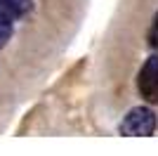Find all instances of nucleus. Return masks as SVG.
Here are the masks:
<instances>
[{
	"label": "nucleus",
	"instance_id": "nucleus-1",
	"mask_svg": "<svg viewBox=\"0 0 158 156\" xmlns=\"http://www.w3.org/2000/svg\"><path fill=\"white\" fill-rule=\"evenodd\" d=\"M156 130V114L146 106H135L127 111V116L120 121V132L132 137H146Z\"/></svg>",
	"mask_w": 158,
	"mask_h": 156
},
{
	"label": "nucleus",
	"instance_id": "nucleus-2",
	"mask_svg": "<svg viewBox=\"0 0 158 156\" xmlns=\"http://www.w3.org/2000/svg\"><path fill=\"white\" fill-rule=\"evenodd\" d=\"M137 88H139V95L146 102H158V57L156 54L144 62L137 78Z\"/></svg>",
	"mask_w": 158,
	"mask_h": 156
},
{
	"label": "nucleus",
	"instance_id": "nucleus-3",
	"mask_svg": "<svg viewBox=\"0 0 158 156\" xmlns=\"http://www.w3.org/2000/svg\"><path fill=\"white\" fill-rule=\"evenodd\" d=\"M24 10H26V7H24L21 0H0V14H5V17H10V19L21 17Z\"/></svg>",
	"mask_w": 158,
	"mask_h": 156
},
{
	"label": "nucleus",
	"instance_id": "nucleus-4",
	"mask_svg": "<svg viewBox=\"0 0 158 156\" xmlns=\"http://www.w3.org/2000/svg\"><path fill=\"white\" fill-rule=\"evenodd\" d=\"M10 36H12V19L5 17V14H0V47L7 45Z\"/></svg>",
	"mask_w": 158,
	"mask_h": 156
},
{
	"label": "nucleus",
	"instance_id": "nucleus-5",
	"mask_svg": "<svg viewBox=\"0 0 158 156\" xmlns=\"http://www.w3.org/2000/svg\"><path fill=\"white\" fill-rule=\"evenodd\" d=\"M149 45L158 50V24H153L151 31H149Z\"/></svg>",
	"mask_w": 158,
	"mask_h": 156
},
{
	"label": "nucleus",
	"instance_id": "nucleus-6",
	"mask_svg": "<svg viewBox=\"0 0 158 156\" xmlns=\"http://www.w3.org/2000/svg\"><path fill=\"white\" fill-rule=\"evenodd\" d=\"M153 24H158V14H156V19H153Z\"/></svg>",
	"mask_w": 158,
	"mask_h": 156
}]
</instances>
